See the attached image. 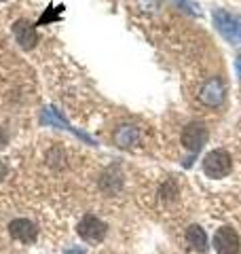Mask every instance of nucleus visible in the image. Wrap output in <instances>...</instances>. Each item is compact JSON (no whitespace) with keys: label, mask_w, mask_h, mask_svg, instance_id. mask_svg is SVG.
I'll return each instance as SVG.
<instances>
[{"label":"nucleus","mask_w":241,"mask_h":254,"mask_svg":"<svg viewBox=\"0 0 241 254\" xmlns=\"http://www.w3.org/2000/svg\"><path fill=\"white\" fill-rule=\"evenodd\" d=\"M201 168H203V174L207 178H224L229 176L231 170H233V159L227 150L222 148H216V150H210L205 157H203V163H201Z\"/></svg>","instance_id":"2"},{"label":"nucleus","mask_w":241,"mask_h":254,"mask_svg":"<svg viewBox=\"0 0 241 254\" xmlns=\"http://www.w3.org/2000/svg\"><path fill=\"white\" fill-rule=\"evenodd\" d=\"M235 72H237V78L241 81V55L235 58Z\"/></svg>","instance_id":"13"},{"label":"nucleus","mask_w":241,"mask_h":254,"mask_svg":"<svg viewBox=\"0 0 241 254\" xmlns=\"http://www.w3.org/2000/svg\"><path fill=\"white\" fill-rule=\"evenodd\" d=\"M76 233L87 244H100L108 233V225L104 220H100L95 214H85L76 225Z\"/></svg>","instance_id":"3"},{"label":"nucleus","mask_w":241,"mask_h":254,"mask_svg":"<svg viewBox=\"0 0 241 254\" xmlns=\"http://www.w3.org/2000/svg\"><path fill=\"white\" fill-rule=\"evenodd\" d=\"M186 244H188V248L190 250H195L199 254H203L207 250V235L203 231V227H199V225H190L186 229Z\"/></svg>","instance_id":"10"},{"label":"nucleus","mask_w":241,"mask_h":254,"mask_svg":"<svg viewBox=\"0 0 241 254\" xmlns=\"http://www.w3.org/2000/svg\"><path fill=\"white\" fill-rule=\"evenodd\" d=\"M0 2H4V0H0Z\"/></svg>","instance_id":"15"},{"label":"nucleus","mask_w":241,"mask_h":254,"mask_svg":"<svg viewBox=\"0 0 241 254\" xmlns=\"http://www.w3.org/2000/svg\"><path fill=\"white\" fill-rule=\"evenodd\" d=\"M6 174H9V163H6L4 159H0V182L6 178Z\"/></svg>","instance_id":"12"},{"label":"nucleus","mask_w":241,"mask_h":254,"mask_svg":"<svg viewBox=\"0 0 241 254\" xmlns=\"http://www.w3.org/2000/svg\"><path fill=\"white\" fill-rule=\"evenodd\" d=\"M224 83H222V78L220 76H212V78H207V81L201 85V89H199V102L201 104H205V106H210V108H216V106H220L222 102H224Z\"/></svg>","instance_id":"5"},{"label":"nucleus","mask_w":241,"mask_h":254,"mask_svg":"<svg viewBox=\"0 0 241 254\" xmlns=\"http://www.w3.org/2000/svg\"><path fill=\"white\" fill-rule=\"evenodd\" d=\"M140 138H142L140 127L131 125V123L120 125V127H117V131H115V144L119 148H133L135 144H140Z\"/></svg>","instance_id":"8"},{"label":"nucleus","mask_w":241,"mask_h":254,"mask_svg":"<svg viewBox=\"0 0 241 254\" xmlns=\"http://www.w3.org/2000/svg\"><path fill=\"white\" fill-rule=\"evenodd\" d=\"M214 250L216 254H239L241 240L233 227H220L214 233Z\"/></svg>","instance_id":"6"},{"label":"nucleus","mask_w":241,"mask_h":254,"mask_svg":"<svg viewBox=\"0 0 241 254\" xmlns=\"http://www.w3.org/2000/svg\"><path fill=\"white\" fill-rule=\"evenodd\" d=\"M6 140H9V136H6V131L0 127V148L2 146H6Z\"/></svg>","instance_id":"14"},{"label":"nucleus","mask_w":241,"mask_h":254,"mask_svg":"<svg viewBox=\"0 0 241 254\" xmlns=\"http://www.w3.org/2000/svg\"><path fill=\"white\" fill-rule=\"evenodd\" d=\"M207 136H210V133H207V127L199 121H192L182 129L180 142L190 155H197L199 150L207 144Z\"/></svg>","instance_id":"4"},{"label":"nucleus","mask_w":241,"mask_h":254,"mask_svg":"<svg viewBox=\"0 0 241 254\" xmlns=\"http://www.w3.org/2000/svg\"><path fill=\"white\" fill-rule=\"evenodd\" d=\"M9 235L21 244H32V242H36L38 229L34 222L28 218H15L9 222Z\"/></svg>","instance_id":"7"},{"label":"nucleus","mask_w":241,"mask_h":254,"mask_svg":"<svg viewBox=\"0 0 241 254\" xmlns=\"http://www.w3.org/2000/svg\"><path fill=\"white\" fill-rule=\"evenodd\" d=\"M120 185H123V180H120L119 174H104V178H102V189L106 190V193H117V190L120 189Z\"/></svg>","instance_id":"11"},{"label":"nucleus","mask_w":241,"mask_h":254,"mask_svg":"<svg viewBox=\"0 0 241 254\" xmlns=\"http://www.w3.org/2000/svg\"><path fill=\"white\" fill-rule=\"evenodd\" d=\"M13 32H15V38H17V43L23 47V49H32V47L38 43L36 26H32L28 19H19L13 26Z\"/></svg>","instance_id":"9"},{"label":"nucleus","mask_w":241,"mask_h":254,"mask_svg":"<svg viewBox=\"0 0 241 254\" xmlns=\"http://www.w3.org/2000/svg\"><path fill=\"white\" fill-rule=\"evenodd\" d=\"M214 26L229 45L241 49V15L231 13L227 9H216L214 11Z\"/></svg>","instance_id":"1"}]
</instances>
